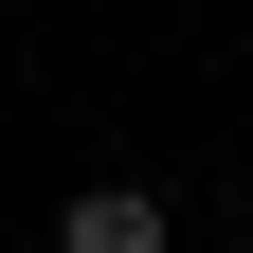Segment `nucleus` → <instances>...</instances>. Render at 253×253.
Instances as JSON below:
<instances>
[{
  "label": "nucleus",
  "instance_id": "nucleus-1",
  "mask_svg": "<svg viewBox=\"0 0 253 253\" xmlns=\"http://www.w3.org/2000/svg\"><path fill=\"white\" fill-rule=\"evenodd\" d=\"M54 253H163V199H145V181H73Z\"/></svg>",
  "mask_w": 253,
  "mask_h": 253
}]
</instances>
